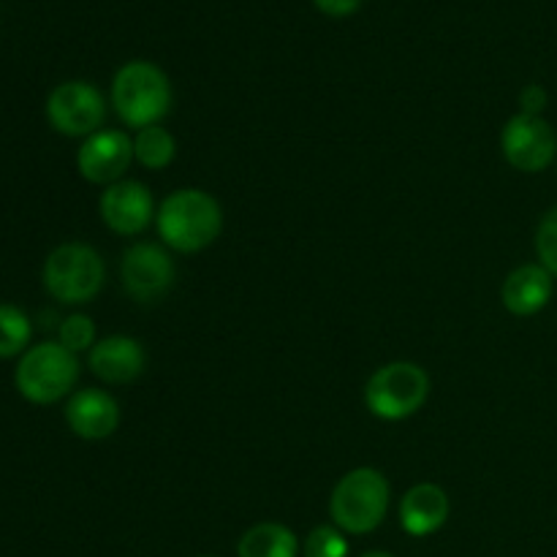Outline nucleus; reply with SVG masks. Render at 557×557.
I'll return each instance as SVG.
<instances>
[{
	"instance_id": "obj_1",
	"label": "nucleus",
	"mask_w": 557,
	"mask_h": 557,
	"mask_svg": "<svg viewBox=\"0 0 557 557\" xmlns=\"http://www.w3.org/2000/svg\"><path fill=\"white\" fill-rule=\"evenodd\" d=\"M158 237L174 253H201L223 232L221 201L201 188H180L161 201L156 215Z\"/></svg>"
},
{
	"instance_id": "obj_2",
	"label": "nucleus",
	"mask_w": 557,
	"mask_h": 557,
	"mask_svg": "<svg viewBox=\"0 0 557 557\" xmlns=\"http://www.w3.org/2000/svg\"><path fill=\"white\" fill-rule=\"evenodd\" d=\"M172 82L161 65L131 60L112 79V107L128 128H150L172 112Z\"/></svg>"
},
{
	"instance_id": "obj_3",
	"label": "nucleus",
	"mask_w": 557,
	"mask_h": 557,
	"mask_svg": "<svg viewBox=\"0 0 557 557\" xmlns=\"http://www.w3.org/2000/svg\"><path fill=\"white\" fill-rule=\"evenodd\" d=\"M392 500V484L379 468H354L330 495V517L335 528L351 536L373 533L386 520Z\"/></svg>"
},
{
	"instance_id": "obj_4",
	"label": "nucleus",
	"mask_w": 557,
	"mask_h": 557,
	"mask_svg": "<svg viewBox=\"0 0 557 557\" xmlns=\"http://www.w3.org/2000/svg\"><path fill=\"white\" fill-rule=\"evenodd\" d=\"M79 381V359L60 343H38L22 354L14 384L33 406H52L69 397Z\"/></svg>"
},
{
	"instance_id": "obj_5",
	"label": "nucleus",
	"mask_w": 557,
	"mask_h": 557,
	"mask_svg": "<svg viewBox=\"0 0 557 557\" xmlns=\"http://www.w3.org/2000/svg\"><path fill=\"white\" fill-rule=\"evenodd\" d=\"M41 277L52 299L63 305H85L101 294L107 267L92 245L65 243L47 256Z\"/></svg>"
},
{
	"instance_id": "obj_6",
	"label": "nucleus",
	"mask_w": 557,
	"mask_h": 557,
	"mask_svg": "<svg viewBox=\"0 0 557 557\" xmlns=\"http://www.w3.org/2000/svg\"><path fill=\"white\" fill-rule=\"evenodd\" d=\"M430 397V375L417 362L381 364L364 384V406L381 422H406Z\"/></svg>"
},
{
	"instance_id": "obj_7",
	"label": "nucleus",
	"mask_w": 557,
	"mask_h": 557,
	"mask_svg": "<svg viewBox=\"0 0 557 557\" xmlns=\"http://www.w3.org/2000/svg\"><path fill=\"white\" fill-rule=\"evenodd\" d=\"M47 120L58 134L87 139L98 134L107 120V101L90 82H63L47 98Z\"/></svg>"
},
{
	"instance_id": "obj_8",
	"label": "nucleus",
	"mask_w": 557,
	"mask_h": 557,
	"mask_svg": "<svg viewBox=\"0 0 557 557\" xmlns=\"http://www.w3.org/2000/svg\"><path fill=\"white\" fill-rule=\"evenodd\" d=\"M174 281H177V267L163 245L134 243L120 259V283L136 302H161L172 292Z\"/></svg>"
},
{
	"instance_id": "obj_9",
	"label": "nucleus",
	"mask_w": 557,
	"mask_h": 557,
	"mask_svg": "<svg viewBox=\"0 0 557 557\" xmlns=\"http://www.w3.org/2000/svg\"><path fill=\"white\" fill-rule=\"evenodd\" d=\"M500 152L517 172L539 174L557 161V134L544 117L520 112L500 128Z\"/></svg>"
},
{
	"instance_id": "obj_10",
	"label": "nucleus",
	"mask_w": 557,
	"mask_h": 557,
	"mask_svg": "<svg viewBox=\"0 0 557 557\" xmlns=\"http://www.w3.org/2000/svg\"><path fill=\"white\" fill-rule=\"evenodd\" d=\"M98 212L109 232L120 237H136L156 223V199L150 188L139 180H120V183L103 188L98 199Z\"/></svg>"
},
{
	"instance_id": "obj_11",
	"label": "nucleus",
	"mask_w": 557,
	"mask_h": 557,
	"mask_svg": "<svg viewBox=\"0 0 557 557\" xmlns=\"http://www.w3.org/2000/svg\"><path fill=\"white\" fill-rule=\"evenodd\" d=\"M134 163V139L125 131H98L82 141L76 169L92 185H114L125 180Z\"/></svg>"
},
{
	"instance_id": "obj_12",
	"label": "nucleus",
	"mask_w": 557,
	"mask_h": 557,
	"mask_svg": "<svg viewBox=\"0 0 557 557\" xmlns=\"http://www.w3.org/2000/svg\"><path fill=\"white\" fill-rule=\"evenodd\" d=\"M87 368L103 384L125 386L134 384L147 368V354L136 337L109 335L101 337L96 346L87 351Z\"/></svg>"
},
{
	"instance_id": "obj_13",
	"label": "nucleus",
	"mask_w": 557,
	"mask_h": 557,
	"mask_svg": "<svg viewBox=\"0 0 557 557\" xmlns=\"http://www.w3.org/2000/svg\"><path fill=\"white\" fill-rule=\"evenodd\" d=\"M65 422L82 441H103L117 433L120 406L109 392L79 389L65 403Z\"/></svg>"
},
{
	"instance_id": "obj_14",
	"label": "nucleus",
	"mask_w": 557,
	"mask_h": 557,
	"mask_svg": "<svg viewBox=\"0 0 557 557\" xmlns=\"http://www.w3.org/2000/svg\"><path fill=\"white\" fill-rule=\"evenodd\" d=\"M555 294V281L542 264H520L506 275L500 286V302L517 319L542 313Z\"/></svg>"
},
{
	"instance_id": "obj_15",
	"label": "nucleus",
	"mask_w": 557,
	"mask_h": 557,
	"mask_svg": "<svg viewBox=\"0 0 557 557\" xmlns=\"http://www.w3.org/2000/svg\"><path fill=\"white\" fill-rule=\"evenodd\" d=\"M451 511V500L444 487L433 482H422L408 490L400 500V525L408 536L424 539L438 533L446 525Z\"/></svg>"
},
{
	"instance_id": "obj_16",
	"label": "nucleus",
	"mask_w": 557,
	"mask_h": 557,
	"mask_svg": "<svg viewBox=\"0 0 557 557\" xmlns=\"http://www.w3.org/2000/svg\"><path fill=\"white\" fill-rule=\"evenodd\" d=\"M239 557H297L299 539L281 522H259L248 528L237 542Z\"/></svg>"
},
{
	"instance_id": "obj_17",
	"label": "nucleus",
	"mask_w": 557,
	"mask_h": 557,
	"mask_svg": "<svg viewBox=\"0 0 557 557\" xmlns=\"http://www.w3.org/2000/svg\"><path fill=\"white\" fill-rule=\"evenodd\" d=\"M177 158V139L163 125L136 131L134 136V161L150 172H163Z\"/></svg>"
},
{
	"instance_id": "obj_18",
	"label": "nucleus",
	"mask_w": 557,
	"mask_h": 557,
	"mask_svg": "<svg viewBox=\"0 0 557 557\" xmlns=\"http://www.w3.org/2000/svg\"><path fill=\"white\" fill-rule=\"evenodd\" d=\"M30 335L33 326L30 319L25 315V310H20L16 305H0V359H11L16 357V354H25Z\"/></svg>"
},
{
	"instance_id": "obj_19",
	"label": "nucleus",
	"mask_w": 557,
	"mask_h": 557,
	"mask_svg": "<svg viewBox=\"0 0 557 557\" xmlns=\"http://www.w3.org/2000/svg\"><path fill=\"white\" fill-rule=\"evenodd\" d=\"M58 343L69 348L71 354L90 351L96 346V321L85 313H71L60 321L58 326Z\"/></svg>"
},
{
	"instance_id": "obj_20",
	"label": "nucleus",
	"mask_w": 557,
	"mask_h": 557,
	"mask_svg": "<svg viewBox=\"0 0 557 557\" xmlns=\"http://www.w3.org/2000/svg\"><path fill=\"white\" fill-rule=\"evenodd\" d=\"M305 557H348L346 533L335 525H319L308 533L302 544Z\"/></svg>"
},
{
	"instance_id": "obj_21",
	"label": "nucleus",
	"mask_w": 557,
	"mask_h": 557,
	"mask_svg": "<svg viewBox=\"0 0 557 557\" xmlns=\"http://www.w3.org/2000/svg\"><path fill=\"white\" fill-rule=\"evenodd\" d=\"M533 245H536L539 264H542L549 275L557 277V207H553V210L542 218Z\"/></svg>"
},
{
	"instance_id": "obj_22",
	"label": "nucleus",
	"mask_w": 557,
	"mask_h": 557,
	"mask_svg": "<svg viewBox=\"0 0 557 557\" xmlns=\"http://www.w3.org/2000/svg\"><path fill=\"white\" fill-rule=\"evenodd\" d=\"M547 101L549 96L542 85H525L520 92V112L542 117V112L547 109Z\"/></svg>"
},
{
	"instance_id": "obj_23",
	"label": "nucleus",
	"mask_w": 557,
	"mask_h": 557,
	"mask_svg": "<svg viewBox=\"0 0 557 557\" xmlns=\"http://www.w3.org/2000/svg\"><path fill=\"white\" fill-rule=\"evenodd\" d=\"M313 3L326 16H351L357 14L362 0H313Z\"/></svg>"
},
{
	"instance_id": "obj_24",
	"label": "nucleus",
	"mask_w": 557,
	"mask_h": 557,
	"mask_svg": "<svg viewBox=\"0 0 557 557\" xmlns=\"http://www.w3.org/2000/svg\"><path fill=\"white\" fill-rule=\"evenodd\" d=\"M362 557H395V555H389V553H381V549H373V553H364Z\"/></svg>"
}]
</instances>
